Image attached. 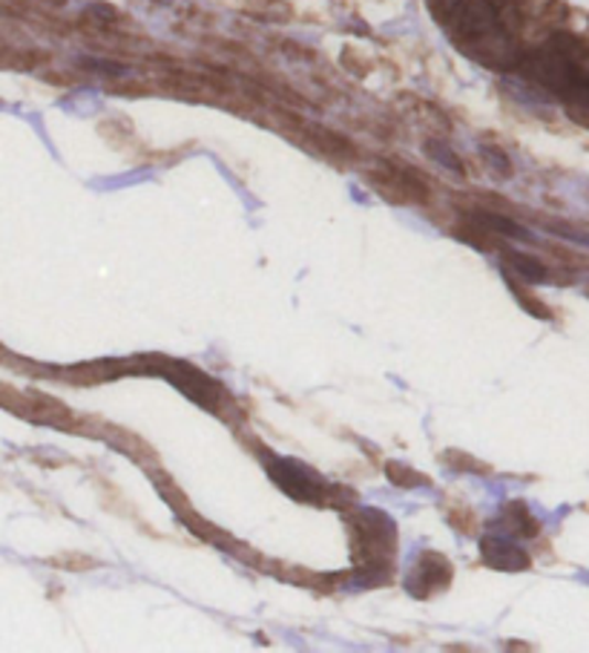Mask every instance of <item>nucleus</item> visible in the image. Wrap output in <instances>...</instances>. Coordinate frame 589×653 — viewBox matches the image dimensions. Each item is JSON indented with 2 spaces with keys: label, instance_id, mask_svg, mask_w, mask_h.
<instances>
[{
  "label": "nucleus",
  "instance_id": "nucleus-1",
  "mask_svg": "<svg viewBox=\"0 0 589 653\" xmlns=\"http://www.w3.org/2000/svg\"><path fill=\"white\" fill-rule=\"evenodd\" d=\"M581 44L572 35H555L549 38V44L535 50L521 61V69L532 84H538L540 89H549L555 96L567 98L569 89L581 82Z\"/></svg>",
  "mask_w": 589,
  "mask_h": 653
},
{
  "label": "nucleus",
  "instance_id": "nucleus-2",
  "mask_svg": "<svg viewBox=\"0 0 589 653\" xmlns=\"http://www.w3.org/2000/svg\"><path fill=\"white\" fill-rule=\"evenodd\" d=\"M351 547H354V561L357 570L386 572L394 567V544H397V529L388 515L377 510H360L351 515Z\"/></svg>",
  "mask_w": 589,
  "mask_h": 653
},
{
  "label": "nucleus",
  "instance_id": "nucleus-3",
  "mask_svg": "<svg viewBox=\"0 0 589 653\" xmlns=\"http://www.w3.org/2000/svg\"><path fill=\"white\" fill-rule=\"evenodd\" d=\"M153 363L156 366H141V372H159L161 377H168L173 383L175 389L184 392L190 400H196L204 409L216 411L218 400H222V386L213 377H207L196 366H190V363H182V360L153 357Z\"/></svg>",
  "mask_w": 589,
  "mask_h": 653
},
{
  "label": "nucleus",
  "instance_id": "nucleus-4",
  "mask_svg": "<svg viewBox=\"0 0 589 653\" xmlns=\"http://www.w3.org/2000/svg\"><path fill=\"white\" fill-rule=\"evenodd\" d=\"M268 472L274 478V484L282 492H288L291 499L306 501V504H325V484L299 461L274 458V461H268Z\"/></svg>",
  "mask_w": 589,
  "mask_h": 653
},
{
  "label": "nucleus",
  "instance_id": "nucleus-5",
  "mask_svg": "<svg viewBox=\"0 0 589 653\" xmlns=\"http://www.w3.org/2000/svg\"><path fill=\"white\" fill-rule=\"evenodd\" d=\"M451 581V565L446 561V556L435 550H426L420 558H417V565L411 567L406 579L408 593L417 596V599H426V596H435L440 590L449 588Z\"/></svg>",
  "mask_w": 589,
  "mask_h": 653
},
{
  "label": "nucleus",
  "instance_id": "nucleus-6",
  "mask_svg": "<svg viewBox=\"0 0 589 653\" xmlns=\"http://www.w3.org/2000/svg\"><path fill=\"white\" fill-rule=\"evenodd\" d=\"M372 184L377 188L379 193L397 205H406V202H426L429 191H426V184L417 173L403 168H386L372 173Z\"/></svg>",
  "mask_w": 589,
  "mask_h": 653
},
{
  "label": "nucleus",
  "instance_id": "nucleus-7",
  "mask_svg": "<svg viewBox=\"0 0 589 653\" xmlns=\"http://www.w3.org/2000/svg\"><path fill=\"white\" fill-rule=\"evenodd\" d=\"M483 565L501 572H524L529 570L532 558L524 547H517L506 536H486L481 542Z\"/></svg>",
  "mask_w": 589,
  "mask_h": 653
},
{
  "label": "nucleus",
  "instance_id": "nucleus-8",
  "mask_svg": "<svg viewBox=\"0 0 589 653\" xmlns=\"http://www.w3.org/2000/svg\"><path fill=\"white\" fill-rule=\"evenodd\" d=\"M503 263L510 265V271L517 279H524L529 286H540V282H549V271L540 259L529 257V254H521V250H506L503 254Z\"/></svg>",
  "mask_w": 589,
  "mask_h": 653
},
{
  "label": "nucleus",
  "instance_id": "nucleus-9",
  "mask_svg": "<svg viewBox=\"0 0 589 653\" xmlns=\"http://www.w3.org/2000/svg\"><path fill=\"white\" fill-rule=\"evenodd\" d=\"M503 522L510 524L506 527V533L510 536H521V538H532L538 536V518L529 513V506L524 504V501H510V504L503 506Z\"/></svg>",
  "mask_w": 589,
  "mask_h": 653
},
{
  "label": "nucleus",
  "instance_id": "nucleus-10",
  "mask_svg": "<svg viewBox=\"0 0 589 653\" xmlns=\"http://www.w3.org/2000/svg\"><path fill=\"white\" fill-rule=\"evenodd\" d=\"M472 222L483 225L489 234H501V236H510V239H524V243H532L529 231H524L515 220H510V216H501V213L481 211V213H474Z\"/></svg>",
  "mask_w": 589,
  "mask_h": 653
},
{
  "label": "nucleus",
  "instance_id": "nucleus-11",
  "mask_svg": "<svg viewBox=\"0 0 589 653\" xmlns=\"http://www.w3.org/2000/svg\"><path fill=\"white\" fill-rule=\"evenodd\" d=\"M567 110L578 125L589 127V75H581V82L569 89Z\"/></svg>",
  "mask_w": 589,
  "mask_h": 653
},
{
  "label": "nucleus",
  "instance_id": "nucleus-12",
  "mask_svg": "<svg viewBox=\"0 0 589 653\" xmlns=\"http://www.w3.org/2000/svg\"><path fill=\"white\" fill-rule=\"evenodd\" d=\"M426 153H429V159H435L437 164H443L446 170H451V173H460V176H463V164H460V159L454 156V150H451L446 141L431 139L429 144H426Z\"/></svg>",
  "mask_w": 589,
  "mask_h": 653
},
{
  "label": "nucleus",
  "instance_id": "nucleus-13",
  "mask_svg": "<svg viewBox=\"0 0 589 653\" xmlns=\"http://www.w3.org/2000/svg\"><path fill=\"white\" fill-rule=\"evenodd\" d=\"M388 470V481H392V484H397V486H426L429 484V478L426 475H420V472H415V470H408V467H403V463H388L386 467Z\"/></svg>",
  "mask_w": 589,
  "mask_h": 653
},
{
  "label": "nucleus",
  "instance_id": "nucleus-14",
  "mask_svg": "<svg viewBox=\"0 0 589 653\" xmlns=\"http://www.w3.org/2000/svg\"><path fill=\"white\" fill-rule=\"evenodd\" d=\"M481 156H483V162H486V168L492 170V173H495L497 179H510L512 176V162H510V156L503 153V150L483 148Z\"/></svg>",
  "mask_w": 589,
  "mask_h": 653
},
{
  "label": "nucleus",
  "instance_id": "nucleus-15",
  "mask_svg": "<svg viewBox=\"0 0 589 653\" xmlns=\"http://www.w3.org/2000/svg\"><path fill=\"white\" fill-rule=\"evenodd\" d=\"M313 136H317V141H320V148L325 150V153H331V156H349V153H354V150H351L349 141L342 139V136H336V132H331V130H313Z\"/></svg>",
  "mask_w": 589,
  "mask_h": 653
},
{
  "label": "nucleus",
  "instance_id": "nucleus-16",
  "mask_svg": "<svg viewBox=\"0 0 589 653\" xmlns=\"http://www.w3.org/2000/svg\"><path fill=\"white\" fill-rule=\"evenodd\" d=\"M510 286H512V291H515L517 300H521V306H524V309L529 311V314H535L538 320H553V309H549V306H544L540 300H532V297L526 300V291L521 286H517L515 279H510Z\"/></svg>",
  "mask_w": 589,
  "mask_h": 653
},
{
  "label": "nucleus",
  "instance_id": "nucleus-17",
  "mask_svg": "<svg viewBox=\"0 0 589 653\" xmlns=\"http://www.w3.org/2000/svg\"><path fill=\"white\" fill-rule=\"evenodd\" d=\"M84 66H87V69H93V73H101V75H125L127 73L125 66L113 64V61L87 58V61H84Z\"/></svg>",
  "mask_w": 589,
  "mask_h": 653
},
{
  "label": "nucleus",
  "instance_id": "nucleus-18",
  "mask_svg": "<svg viewBox=\"0 0 589 653\" xmlns=\"http://www.w3.org/2000/svg\"><path fill=\"white\" fill-rule=\"evenodd\" d=\"M87 12H89V15L98 18V21H104V23L118 21V9L109 7V3H101V0H98V3H93V7H89Z\"/></svg>",
  "mask_w": 589,
  "mask_h": 653
},
{
  "label": "nucleus",
  "instance_id": "nucleus-19",
  "mask_svg": "<svg viewBox=\"0 0 589 653\" xmlns=\"http://www.w3.org/2000/svg\"><path fill=\"white\" fill-rule=\"evenodd\" d=\"M46 3H55V7H61V3H64V0H46Z\"/></svg>",
  "mask_w": 589,
  "mask_h": 653
}]
</instances>
